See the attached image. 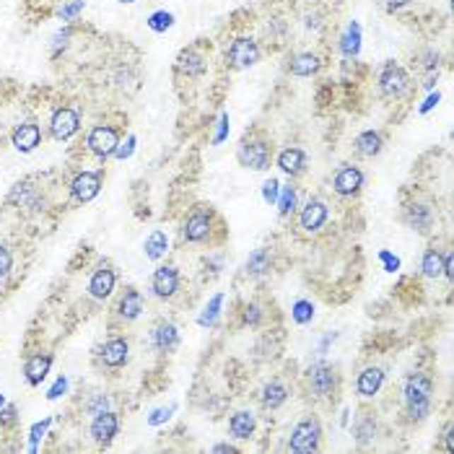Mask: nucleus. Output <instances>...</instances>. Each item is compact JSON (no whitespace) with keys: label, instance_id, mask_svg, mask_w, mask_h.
Listing matches in <instances>:
<instances>
[{"label":"nucleus","instance_id":"50","mask_svg":"<svg viewBox=\"0 0 454 454\" xmlns=\"http://www.w3.org/2000/svg\"><path fill=\"white\" fill-rule=\"evenodd\" d=\"M436 102H438V94H436V96H431L429 102H426V104H423V107H421V112H429L431 107H433V104H436Z\"/></svg>","mask_w":454,"mask_h":454},{"label":"nucleus","instance_id":"20","mask_svg":"<svg viewBox=\"0 0 454 454\" xmlns=\"http://www.w3.org/2000/svg\"><path fill=\"white\" fill-rule=\"evenodd\" d=\"M177 343H180V332H177V327H174L172 322H161V325L153 330V345H156L161 353L174 351Z\"/></svg>","mask_w":454,"mask_h":454},{"label":"nucleus","instance_id":"7","mask_svg":"<svg viewBox=\"0 0 454 454\" xmlns=\"http://www.w3.org/2000/svg\"><path fill=\"white\" fill-rule=\"evenodd\" d=\"M102 190V174L99 172H81L71 185V192H73V200L78 203H88L94 200Z\"/></svg>","mask_w":454,"mask_h":454},{"label":"nucleus","instance_id":"14","mask_svg":"<svg viewBox=\"0 0 454 454\" xmlns=\"http://www.w3.org/2000/svg\"><path fill=\"white\" fill-rule=\"evenodd\" d=\"M42 141V130L40 125H34V122H24V125H18L13 130V146H16L21 153H29L40 146Z\"/></svg>","mask_w":454,"mask_h":454},{"label":"nucleus","instance_id":"13","mask_svg":"<svg viewBox=\"0 0 454 454\" xmlns=\"http://www.w3.org/2000/svg\"><path fill=\"white\" fill-rule=\"evenodd\" d=\"M335 192L337 195H343V197H348V195H356L361 190V185H363V174L356 169V166H343L340 172L335 174Z\"/></svg>","mask_w":454,"mask_h":454},{"label":"nucleus","instance_id":"31","mask_svg":"<svg viewBox=\"0 0 454 454\" xmlns=\"http://www.w3.org/2000/svg\"><path fill=\"white\" fill-rule=\"evenodd\" d=\"M267 267H270V255H267L265 250H257V252H255V255L250 257V262H247V270H250L252 275L265 273Z\"/></svg>","mask_w":454,"mask_h":454},{"label":"nucleus","instance_id":"46","mask_svg":"<svg viewBox=\"0 0 454 454\" xmlns=\"http://www.w3.org/2000/svg\"><path fill=\"white\" fill-rule=\"evenodd\" d=\"M382 260L387 262V270H397V257H392V255H387V252H382Z\"/></svg>","mask_w":454,"mask_h":454},{"label":"nucleus","instance_id":"15","mask_svg":"<svg viewBox=\"0 0 454 454\" xmlns=\"http://www.w3.org/2000/svg\"><path fill=\"white\" fill-rule=\"evenodd\" d=\"M325 221H327V205L322 200H309L306 208L301 211V228L317 231V228L325 226Z\"/></svg>","mask_w":454,"mask_h":454},{"label":"nucleus","instance_id":"39","mask_svg":"<svg viewBox=\"0 0 454 454\" xmlns=\"http://www.w3.org/2000/svg\"><path fill=\"white\" fill-rule=\"evenodd\" d=\"M219 306H221V296H216V298H213V301H211V306L205 309V312H208V314H205V317H203V320H200V322H203V325H211L213 317L219 314Z\"/></svg>","mask_w":454,"mask_h":454},{"label":"nucleus","instance_id":"1","mask_svg":"<svg viewBox=\"0 0 454 454\" xmlns=\"http://www.w3.org/2000/svg\"><path fill=\"white\" fill-rule=\"evenodd\" d=\"M431 376L426 374H410L405 382V402H407V415L413 421H423L431 410Z\"/></svg>","mask_w":454,"mask_h":454},{"label":"nucleus","instance_id":"32","mask_svg":"<svg viewBox=\"0 0 454 454\" xmlns=\"http://www.w3.org/2000/svg\"><path fill=\"white\" fill-rule=\"evenodd\" d=\"M359 40H361L359 26L351 24L348 26V34L343 37V52L345 55H356V52H359Z\"/></svg>","mask_w":454,"mask_h":454},{"label":"nucleus","instance_id":"8","mask_svg":"<svg viewBox=\"0 0 454 454\" xmlns=\"http://www.w3.org/2000/svg\"><path fill=\"white\" fill-rule=\"evenodd\" d=\"M211 219L213 213L208 208H197V211L190 213L187 221H185V239L187 242H203V239H208V234H211Z\"/></svg>","mask_w":454,"mask_h":454},{"label":"nucleus","instance_id":"25","mask_svg":"<svg viewBox=\"0 0 454 454\" xmlns=\"http://www.w3.org/2000/svg\"><path fill=\"white\" fill-rule=\"evenodd\" d=\"M117 312H120V317L122 320H135L138 314L143 312V298H141V293L138 291H125V296L120 298V306H117Z\"/></svg>","mask_w":454,"mask_h":454},{"label":"nucleus","instance_id":"5","mask_svg":"<svg viewBox=\"0 0 454 454\" xmlns=\"http://www.w3.org/2000/svg\"><path fill=\"white\" fill-rule=\"evenodd\" d=\"M117 146H120V135H117V130L115 127H110V125H99V127H94L91 130V135H88V149L94 151L96 156L102 158H110L115 151H117Z\"/></svg>","mask_w":454,"mask_h":454},{"label":"nucleus","instance_id":"17","mask_svg":"<svg viewBox=\"0 0 454 454\" xmlns=\"http://www.w3.org/2000/svg\"><path fill=\"white\" fill-rule=\"evenodd\" d=\"M127 353H130V348H127L125 340H122V337H115V340H110V343L102 348V361L110 368H120L127 363Z\"/></svg>","mask_w":454,"mask_h":454},{"label":"nucleus","instance_id":"49","mask_svg":"<svg viewBox=\"0 0 454 454\" xmlns=\"http://www.w3.org/2000/svg\"><path fill=\"white\" fill-rule=\"evenodd\" d=\"M444 275L446 278H452V255H446V260H444Z\"/></svg>","mask_w":454,"mask_h":454},{"label":"nucleus","instance_id":"33","mask_svg":"<svg viewBox=\"0 0 454 454\" xmlns=\"http://www.w3.org/2000/svg\"><path fill=\"white\" fill-rule=\"evenodd\" d=\"M174 21L172 13H166V11H158V13H153V16L149 18V26L153 29V32H164V29H169Z\"/></svg>","mask_w":454,"mask_h":454},{"label":"nucleus","instance_id":"10","mask_svg":"<svg viewBox=\"0 0 454 454\" xmlns=\"http://www.w3.org/2000/svg\"><path fill=\"white\" fill-rule=\"evenodd\" d=\"M78 125H81V120H78V115H76V110L63 107V110H57L55 115H52L50 130H52V135H55L57 141H68V138L78 130Z\"/></svg>","mask_w":454,"mask_h":454},{"label":"nucleus","instance_id":"21","mask_svg":"<svg viewBox=\"0 0 454 454\" xmlns=\"http://www.w3.org/2000/svg\"><path fill=\"white\" fill-rule=\"evenodd\" d=\"M255 426H257L255 415H252L250 410H239V413L231 415L228 431H231V436H236V438H250L252 433H255Z\"/></svg>","mask_w":454,"mask_h":454},{"label":"nucleus","instance_id":"3","mask_svg":"<svg viewBox=\"0 0 454 454\" xmlns=\"http://www.w3.org/2000/svg\"><path fill=\"white\" fill-rule=\"evenodd\" d=\"M226 60L231 68L242 71V68H252V65L260 60V47L257 42L250 40V37H239V40L231 42V47L226 52Z\"/></svg>","mask_w":454,"mask_h":454},{"label":"nucleus","instance_id":"23","mask_svg":"<svg viewBox=\"0 0 454 454\" xmlns=\"http://www.w3.org/2000/svg\"><path fill=\"white\" fill-rule=\"evenodd\" d=\"M177 68L185 76H200L205 71V57L197 50H182L180 57H177Z\"/></svg>","mask_w":454,"mask_h":454},{"label":"nucleus","instance_id":"45","mask_svg":"<svg viewBox=\"0 0 454 454\" xmlns=\"http://www.w3.org/2000/svg\"><path fill=\"white\" fill-rule=\"evenodd\" d=\"M47 426H50V421H42V423H37V426H34V429H32V441H40V438H42V433H45V431H47Z\"/></svg>","mask_w":454,"mask_h":454},{"label":"nucleus","instance_id":"22","mask_svg":"<svg viewBox=\"0 0 454 454\" xmlns=\"http://www.w3.org/2000/svg\"><path fill=\"white\" fill-rule=\"evenodd\" d=\"M278 166H281L286 174H291V177L301 174V172H304V166H306L304 151H301V149H286L281 156H278Z\"/></svg>","mask_w":454,"mask_h":454},{"label":"nucleus","instance_id":"11","mask_svg":"<svg viewBox=\"0 0 454 454\" xmlns=\"http://www.w3.org/2000/svg\"><path fill=\"white\" fill-rule=\"evenodd\" d=\"M151 289L158 298H172L180 289V273L177 267H158L153 273V281H151Z\"/></svg>","mask_w":454,"mask_h":454},{"label":"nucleus","instance_id":"51","mask_svg":"<svg viewBox=\"0 0 454 454\" xmlns=\"http://www.w3.org/2000/svg\"><path fill=\"white\" fill-rule=\"evenodd\" d=\"M216 452H236L234 446H228V444H219L216 446Z\"/></svg>","mask_w":454,"mask_h":454},{"label":"nucleus","instance_id":"36","mask_svg":"<svg viewBox=\"0 0 454 454\" xmlns=\"http://www.w3.org/2000/svg\"><path fill=\"white\" fill-rule=\"evenodd\" d=\"M374 431H376V423L371 421V418H363V421L359 423V429H356V433H359V441H361V444H366L368 438L374 436Z\"/></svg>","mask_w":454,"mask_h":454},{"label":"nucleus","instance_id":"41","mask_svg":"<svg viewBox=\"0 0 454 454\" xmlns=\"http://www.w3.org/2000/svg\"><path fill=\"white\" fill-rule=\"evenodd\" d=\"M0 423L3 426H11V423H16V405H8L3 413H0Z\"/></svg>","mask_w":454,"mask_h":454},{"label":"nucleus","instance_id":"30","mask_svg":"<svg viewBox=\"0 0 454 454\" xmlns=\"http://www.w3.org/2000/svg\"><path fill=\"white\" fill-rule=\"evenodd\" d=\"M423 273L429 275V278H436V275L444 273V260H441V255L436 250H429L423 255Z\"/></svg>","mask_w":454,"mask_h":454},{"label":"nucleus","instance_id":"47","mask_svg":"<svg viewBox=\"0 0 454 454\" xmlns=\"http://www.w3.org/2000/svg\"><path fill=\"white\" fill-rule=\"evenodd\" d=\"M174 407H169V410H156V413H153V418H151V423H161L164 421V418H169V413H172Z\"/></svg>","mask_w":454,"mask_h":454},{"label":"nucleus","instance_id":"52","mask_svg":"<svg viewBox=\"0 0 454 454\" xmlns=\"http://www.w3.org/2000/svg\"><path fill=\"white\" fill-rule=\"evenodd\" d=\"M3 402H6V400H3V395H0V410H3Z\"/></svg>","mask_w":454,"mask_h":454},{"label":"nucleus","instance_id":"38","mask_svg":"<svg viewBox=\"0 0 454 454\" xmlns=\"http://www.w3.org/2000/svg\"><path fill=\"white\" fill-rule=\"evenodd\" d=\"M260 320H262V314H260V306H247V309H244V322H247V325H260Z\"/></svg>","mask_w":454,"mask_h":454},{"label":"nucleus","instance_id":"6","mask_svg":"<svg viewBox=\"0 0 454 454\" xmlns=\"http://www.w3.org/2000/svg\"><path fill=\"white\" fill-rule=\"evenodd\" d=\"M309 390H312L314 397H330L335 392V384H337V376L332 371V366L327 363H317V366L309 368Z\"/></svg>","mask_w":454,"mask_h":454},{"label":"nucleus","instance_id":"27","mask_svg":"<svg viewBox=\"0 0 454 454\" xmlns=\"http://www.w3.org/2000/svg\"><path fill=\"white\" fill-rule=\"evenodd\" d=\"M320 71V57L312 55V52H304V55H296L291 60V73L293 76H312V73Z\"/></svg>","mask_w":454,"mask_h":454},{"label":"nucleus","instance_id":"29","mask_svg":"<svg viewBox=\"0 0 454 454\" xmlns=\"http://www.w3.org/2000/svg\"><path fill=\"white\" fill-rule=\"evenodd\" d=\"M169 247V239H166L164 231H153V234L146 239V257L149 260H158Z\"/></svg>","mask_w":454,"mask_h":454},{"label":"nucleus","instance_id":"4","mask_svg":"<svg viewBox=\"0 0 454 454\" xmlns=\"http://www.w3.org/2000/svg\"><path fill=\"white\" fill-rule=\"evenodd\" d=\"M239 164L247 166V169H255V172H265L267 166H270V149H267V143L262 141L242 143V149H239Z\"/></svg>","mask_w":454,"mask_h":454},{"label":"nucleus","instance_id":"43","mask_svg":"<svg viewBox=\"0 0 454 454\" xmlns=\"http://www.w3.org/2000/svg\"><path fill=\"white\" fill-rule=\"evenodd\" d=\"M81 8H83V3H81V0H78V3H73V6H65V8L60 11V16H63L65 21H71V18L76 16V13H78Z\"/></svg>","mask_w":454,"mask_h":454},{"label":"nucleus","instance_id":"40","mask_svg":"<svg viewBox=\"0 0 454 454\" xmlns=\"http://www.w3.org/2000/svg\"><path fill=\"white\" fill-rule=\"evenodd\" d=\"M265 200L267 203H275V200H278V182L275 180L265 182Z\"/></svg>","mask_w":454,"mask_h":454},{"label":"nucleus","instance_id":"37","mask_svg":"<svg viewBox=\"0 0 454 454\" xmlns=\"http://www.w3.org/2000/svg\"><path fill=\"white\" fill-rule=\"evenodd\" d=\"M11 262H13V260H11L8 247H3V244H0V281L11 273Z\"/></svg>","mask_w":454,"mask_h":454},{"label":"nucleus","instance_id":"28","mask_svg":"<svg viewBox=\"0 0 454 454\" xmlns=\"http://www.w3.org/2000/svg\"><path fill=\"white\" fill-rule=\"evenodd\" d=\"M286 397H289V390H286L281 382H270L262 387V405L270 407V410L281 407L283 402H286Z\"/></svg>","mask_w":454,"mask_h":454},{"label":"nucleus","instance_id":"18","mask_svg":"<svg viewBox=\"0 0 454 454\" xmlns=\"http://www.w3.org/2000/svg\"><path fill=\"white\" fill-rule=\"evenodd\" d=\"M382 382H384V371L382 368H376V366H368V368H363L361 371V376H359V395L361 397H374L376 392H379V387H382Z\"/></svg>","mask_w":454,"mask_h":454},{"label":"nucleus","instance_id":"48","mask_svg":"<svg viewBox=\"0 0 454 454\" xmlns=\"http://www.w3.org/2000/svg\"><path fill=\"white\" fill-rule=\"evenodd\" d=\"M410 0H387V8L395 11V8H402V6H407Z\"/></svg>","mask_w":454,"mask_h":454},{"label":"nucleus","instance_id":"44","mask_svg":"<svg viewBox=\"0 0 454 454\" xmlns=\"http://www.w3.org/2000/svg\"><path fill=\"white\" fill-rule=\"evenodd\" d=\"M133 146H135V138H127L125 149H120V146H117V151H115V153H117V158H127V156H130V153H133Z\"/></svg>","mask_w":454,"mask_h":454},{"label":"nucleus","instance_id":"24","mask_svg":"<svg viewBox=\"0 0 454 454\" xmlns=\"http://www.w3.org/2000/svg\"><path fill=\"white\" fill-rule=\"evenodd\" d=\"M407 223H410L415 231L426 234L431 228V223H433V213H431V208H426V205H410V208H407Z\"/></svg>","mask_w":454,"mask_h":454},{"label":"nucleus","instance_id":"16","mask_svg":"<svg viewBox=\"0 0 454 454\" xmlns=\"http://www.w3.org/2000/svg\"><path fill=\"white\" fill-rule=\"evenodd\" d=\"M50 366H52V356L50 353H37V356H32V359L26 361V382L32 384V387H37V384H42V379L47 376Z\"/></svg>","mask_w":454,"mask_h":454},{"label":"nucleus","instance_id":"2","mask_svg":"<svg viewBox=\"0 0 454 454\" xmlns=\"http://www.w3.org/2000/svg\"><path fill=\"white\" fill-rule=\"evenodd\" d=\"M320 436H322L320 421H314V418H304V421L296 423V429H293V433H291L289 449H291V452H296V454L317 452V446H320Z\"/></svg>","mask_w":454,"mask_h":454},{"label":"nucleus","instance_id":"12","mask_svg":"<svg viewBox=\"0 0 454 454\" xmlns=\"http://www.w3.org/2000/svg\"><path fill=\"white\" fill-rule=\"evenodd\" d=\"M117 429H120L117 415L110 413V410H102V413H96L94 423H91V436L99 444H110L112 438L117 436Z\"/></svg>","mask_w":454,"mask_h":454},{"label":"nucleus","instance_id":"26","mask_svg":"<svg viewBox=\"0 0 454 454\" xmlns=\"http://www.w3.org/2000/svg\"><path fill=\"white\" fill-rule=\"evenodd\" d=\"M356 151H359L361 156H376L379 151H382V135L374 133V130H368V133H361L356 138Z\"/></svg>","mask_w":454,"mask_h":454},{"label":"nucleus","instance_id":"42","mask_svg":"<svg viewBox=\"0 0 454 454\" xmlns=\"http://www.w3.org/2000/svg\"><path fill=\"white\" fill-rule=\"evenodd\" d=\"M65 390H68V382H65L63 376H60V379H57V382H55V387H52V390H50V395H47V397H50V400H57V397H60V395H63Z\"/></svg>","mask_w":454,"mask_h":454},{"label":"nucleus","instance_id":"35","mask_svg":"<svg viewBox=\"0 0 454 454\" xmlns=\"http://www.w3.org/2000/svg\"><path fill=\"white\" fill-rule=\"evenodd\" d=\"M312 314H314V309L309 301H298V304L293 306V320H296L298 325H304V322L312 320Z\"/></svg>","mask_w":454,"mask_h":454},{"label":"nucleus","instance_id":"19","mask_svg":"<svg viewBox=\"0 0 454 454\" xmlns=\"http://www.w3.org/2000/svg\"><path fill=\"white\" fill-rule=\"evenodd\" d=\"M88 291H91V296L94 298H107L115 291V273H112L110 267H99L88 283Z\"/></svg>","mask_w":454,"mask_h":454},{"label":"nucleus","instance_id":"34","mask_svg":"<svg viewBox=\"0 0 454 454\" xmlns=\"http://www.w3.org/2000/svg\"><path fill=\"white\" fill-rule=\"evenodd\" d=\"M278 208H281L283 216H289V213L296 208V190L293 187L283 190V197H281V203H278Z\"/></svg>","mask_w":454,"mask_h":454},{"label":"nucleus","instance_id":"9","mask_svg":"<svg viewBox=\"0 0 454 454\" xmlns=\"http://www.w3.org/2000/svg\"><path fill=\"white\" fill-rule=\"evenodd\" d=\"M407 73L400 68V65H387L379 76V88H382L384 96H402L407 91Z\"/></svg>","mask_w":454,"mask_h":454}]
</instances>
